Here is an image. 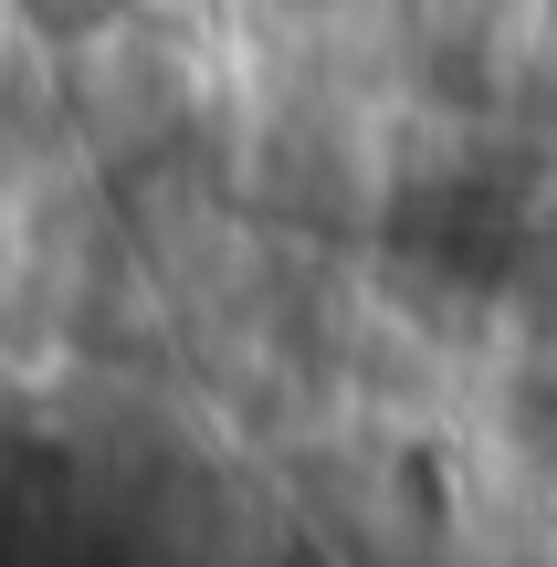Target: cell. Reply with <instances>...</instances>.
I'll return each mask as SVG.
<instances>
[{"label":"cell","instance_id":"cell-1","mask_svg":"<svg viewBox=\"0 0 557 567\" xmlns=\"http://www.w3.org/2000/svg\"><path fill=\"white\" fill-rule=\"evenodd\" d=\"M400 252H421V264L453 274V284H505L526 264V221H516V200L484 189V179H432L400 210Z\"/></svg>","mask_w":557,"mask_h":567}]
</instances>
